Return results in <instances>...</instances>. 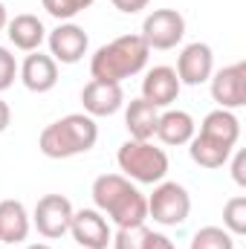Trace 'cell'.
Here are the masks:
<instances>
[{
    "label": "cell",
    "mask_w": 246,
    "mask_h": 249,
    "mask_svg": "<svg viewBox=\"0 0 246 249\" xmlns=\"http://www.w3.org/2000/svg\"><path fill=\"white\" fill-rule=\"evenodd\" d=\"M47 44H50V55H53L55 61L78 64L87 55L90 38H87V32H84L78 23L67 20V23H58V26L47 35Z\"/></svg>",
    "instance_id": "obj_10"
},
{
    "label": "cell",
    "mask_w": 246,
    "mask_h": 249,
    "mask_svg": "<svg viewBox=\"0 0 246 249\" xmlns=\"http://www.w3.org/2000/svg\"><path fill=\"white\" fill-rule=\"evenodd\" d=\"M148 44L142 41V35H119L110 44L99 47L90 58V75L96 81H113L122 84L124 78L136 75L145 70L148 64Z\"/></svg>",
    "instance_id": "obj_2"
},
{
    "label": "cell",
    "mask_w": 246,
    "mask_h": 249,
    "mask_svg": "<svg viewBox=\"0 0 246 249\" xmlns=\"http://www.w3.org/2000/svg\"><path fill=\"white\" fill-rule=\"evenodd\" d=\"M72 203L64 197V194H44L38 203H35V212H32V223L38 229V235H44L47 241H58L70 232V223H72Z\"/></svg>",
    "instance_id": "obj_7"
},
{
    "label": "cell",
    "mask_w": 246,
    "mask_h": 249,
    "mask_svg": "<svg viewBox=\"0 0 246 249\" xmlns=\"http://www.w3.org/2000/svg\"><path fill=\"white\" fill-rule=\"evenodd\" d=\"M235 157H229L232 160V177H235V183L244 188L246 186V154L244 151H232Z\"/></svg>",
    "instance_id": "obj_26"
},
{
    "label": "cell",
    "mask_w": 246,
    "mask_h": 249,
    "mask_svg": "<svg viewBox=\"0 0 246 249\" xmlns=\"http://www.w3.org/2000/svg\"><path fill=\"white\" fill-rule=\"evenodd\" d=\"M211 99L223 110H238L246 105V64H229L217 72H211Z\"/></svg>",
    "instance_id": "obj_8"
},
{
    "label": "cell",
    "mask_w": 246,
    "mask_h": 249,
    "mask_svg": "<svg viewBox=\"0 0 246 249\" xmlns=\"http://www.w3.org/2000/svg\"><path fill=\"white\" fill-rule=\"evenodd\" d=\"M177 78L180 84H188V87H197V84H206L214 72V53L209 44L203 41H194L183 47L180 58H177Z\"/></svg>",
    "instance_id": "obj_11"
},
{
    "label": "cell",
    "mask_w": 246,
    "mask_h": 249,
    "mask_svg": "<svg viewBox=\"0 0 246 249\" xmlns=\"http://www.w3.org/2000/svg\"><path fill=\"white\" fill-rule=\"evenodd\" d=\"M6 35L12 41L15 50L20 53H35L41 50V44L47 41V26L41 23V18L35 15H15L9 23H6Z\"/></svg>",
    "instance_id": "obj_15"
},
{
    "label": "cell",
    "mask_w": 246,
    "mask_h": 249,
    "mask_svg": "<svg viewBox=\"0 0 246 249\" xmlns=\"http://www.w3.org/2000/svg\"><path fill=\"white\" fill-rule=\"evenodd\" d=\"M70 235L75 238L78 249H107L113 241L110 223L99 209H81L72 212V223H70Z\"/></svg>",
    "instance_id": "obj_9"
},
{
    "label": "cell",
    "mask_w": 246,
    "mask_h": 249,
    "mask_svg": "<svg viewBox=\"0 0 246 249\" xmlns=\"http://www.w3.org/2000/svg\"><path fill=\"white\" fill-rule=\"evenodd\" d=\"M41 6L47 9V15H53L55 20H72L78 12H84V9H90L93 6V0H41Z\"/></svg>",
    "instance_id": "obj_23"
},
{
    "label": "cell",
    "mask_w": 246,
    "mask_h": 249,
    "mask_svg": "<svg viewBox=\"0 0 246 249\" xmlns=\"http://www.w3.org/2000/svg\"><path fill=\"white\" fill-rule=\"evenodd\" d=\"M116 162L127 180H136L145 186H157L168 174V154L162 148H157L154 142L127 139L116 154Z\"/></svg>",
    "instance_id": "obj_4"
},
{
    "label": "cell",
    "mask_w": 246,
    "mask_h": 249,
    "mask_svg": "<svg viewBox=\"0 0 246 249\" xmlns=\"http://www.w3.org/2000/svg\"><path fill=\"white\" fill-rule=\"evenodd\" d=\"M29 212L20 200H0V244H23L29 235Z\"/></svg>",
    "instance_id": "obj_16"
},
{
    "label": "cell",
    "mask_w": 246,
    "mask_h": 249,
    "mask_svg": "<svg viewBox=\"0 0 246 249\" xmlns=\"http://www.w3.org/2000/svg\"><path fill=\"white\" fill-rule=\"evenodd\" d=\"M15 78H18V61L6 47H0V93L9 90L15 84Z\"/></svg>",
    "instance_id": "obj_25"
},
{
    "label": "cell",
    "mask_w": 246,
    "mask_h": 249,
    "mask_svg": "<svg viewBox=\"0 0 246 249\" xmlns=\"http://www.w3.org/2000/svg\"><path fill=\"white\" fill-rule=\"evenodd\" d=\"M148 226H130V229H119L113 235V249H145V241H148Z\"/></svg>",
    "instance_id": "obj_24"
},
{
    "label": "cell",
    "mask_w": 246,
    "mask_h": 249,
    "mask_svg": "<svg viewBox=\"0 0 246 249\" xmlns=\"http://www.w3.org/2000/svg\"><path fill=\"white\" fill-rule=\"evenodd\" d=\"M188 212H191V194L180 183L162 180L148 197V217H154L159 226H180L188 220Z\"/></svg>",
    "instance_id": "obj_5"
},
{
    "label": "cell",
    "mask_w": 246,
    "mask_h": 249,
    "mask_svg": "<svg viewBox=\"0 0 246 249\" xmlns=\"http://www.w3.org/2000/svg\"><path fill=\"white\" fill-rule=\"evenodd\" d=\"M99 139V124L87 113H70L58 122L47 124L38 136V148L50 160H70L87 154Z\"/></svg>",
    "instance_id": "obj_3"
},
{
    "label": "cell",
    "mask_w": 246,
    "mask_h": 249,
    "mask_svg": "<svg viewBox=\"0 0 246 249\" xmlns=\"http://www.w3.org/2000/svg\"><path fill=\"white\" fill-rule=\"evenodd\" d=\"M200 133H206V136H211V139L226 142V145L235 148L238 139H241V122H238V116H235L232 110L217 107V110L206 113V119L200 124Z\"/></svg>",
    "instance_id": "obj_20"
},
{
    "label": "cell",
    "mask_w": 246,
    "mask_h": 249,
    "mask_svg": "<svg viewBox=\"0 0 246 249\" xmlns=\"http://www.w3.org/2000/svg\"><path fill=\"white\" fill-rule=\"evenodd\" d=\"M145 249H177L174 241L162 232H148V241H145Z\"/></svg>",
    "instance_id": "obj_27"
},
{
    "label": "cell",
    "mask_w": 246,
    "mask_h": 249,
    "mask_svg": "<svg viewBox=\"0 0 246 249\" xmlns=\"http://www.w3.org/2000/svg\"><path fill=\"white\" fill-rule=\"evenodd\" d=\"M194 133H197V124L188 110H165V113H159L154 136L165 145H188Z\"/></svg>",
    "instance_id": "obj_18"
},
{
    "label": "cell",
    "mask_w": 246,
    "mask_h": 249,
    "mask_svg": "<svg viewBox=\"0 0 246 249\" xmlns=\"http://www.w3.org/2000/svg\"><path fill=\"white\" fill-rule=\"evenodd\" d=\"M180 87L183 84H180L174 67L159 64V67H154V70L145 72V78H142V99L151 102L154 107H168V105L177 102Z\"/></svg>",
    "instance_id": "obj_14"
},
{
    "label": "cell",
    "mask_w": 246,
    "mask_h": 249,
    "mask_svg": "<svg viewBox=\"0 0 246 249\" xmlns=\"http://www.w3.org/2000/svg\"><path fill=\"white\" fill-rule=\"evenodd\" d=\"M90 194H93L96 209L105 212L119 229L145 226V220H148V197L124 174H102V177H96Z\"/></svg>",
    "instance_id": "obj_1"
},
{
    "label": "cell",
    "mask_w": 246,
    "mask_h": 249,
    "mask_svg": "<svg viewBox=\"0 0 246 249\" xmlns=\"http://www.w3.org/2000/svg\"><path fill=\"white\" fill-rule=\"evenodd\" d=\"M191 249H235V238L223 226H203L194 232Z\"/></svg>",
    "instance_id": "obj_21"
},
{
    "label": "cell",
    "mask_w": 246,
    "mask_h": 249,
    "mask_svg": "<svg viewBox=\"0 0 246 249\" xmlns=\"http://www.w3.org/2000/svg\"><path fill=\"white\" fill-rule=\"evenodd\" d=\"M18 75H20V81H23L26 90H32V93H50L58 84V61L53 55H44L41 50H35L18 67Z\"/></svg>",
    "instance_id": "obj_13"
},
{
    "label": "cell",
    "mask_w": 246,
    "mask_h": 249,
    "mask_svg": "<svg viewBox=\"0 0 246 249\" xmlns=\"http://www.w3.org/2000/svg\"><path fill=\"white\" fill-rule=\"evenodd\" d=\"M157 122H159V107H154L142 96L139 99H130V105L124 110V127H127L130 139L151 142L154 133H157Z\"/></svg>",
    "instance_id": "obj_17"
},
{
    "label": "cell",
    "mask_w": 246,
    "mask_h": 249,
    "mask_svg": "<svg viewBox=\"0 0 246 249\" xmlns=\"http://www.w3.org/2000/svg\"><path fill=\"white\" fill-rule=\"evenodd\" d=\"M110 3H113L122 15H136V12H142L151 0H110Z\"/></svg>",
    "instance_id": "obj_28"
},
{
    "label": "cell",
    "mask_w": 246,
    "mask_h": 249,
    "mask_svg": "<svg viewBox=\"0 0 246 249\" xmlns=\"http://www.w3.org/2000/svg\"><path fill=\"white\" fill-rule=\"evenodd\" d=\"M15 249H18V247H15Z\"/></svg>",
    "instance_id": "obj_32"
},
{
    "label": "cell",
    "mask_w": 246,
    "mask_h": 249,
    "mask_svg": "<svg viewBox=\"0 0 246 249\" xmlns=\"http://www.w3.org/2000/svg\"><path fill=\"white\" fill-rule=\"evenodd\" d=\"M232 151H235L232 145L217 142V139H211V136H206V133H194L191 142H188V154H191V160H194L200 168H223V165L229 162Z\"/></svg>",
    "instance_id": "obj_19"
},
{
    "label": "cell",
    "mask_w": 246,
    "mask_h": 249,
    "mask_svg": "<svg viewBox=\"0 0 246 249\" xmlns=\"http://www.w3.org/2000/svg\"><path fill=\"white\" fill-rule=\"evenodd\" d=\"M81 105H84V113L87 116H113L119 113L124 105V93L122 84H113V81H96L90 78L81 90Z\"/></svg>",
    "instance_id": "obj_12"
},
{
    "label": "cell",
    "mask_w": 246,
    "mask_h": 249,
    "mask_svg": "<svg viewBox=\"0 0 246 249\" xmlns=\"http://www.w3.org/2000/svg\"><path fill=\"white\" fill-rule=\"evenodd\" d=\"M6 23H9V15H6V6L0 3V32L6 29Z\"/></svg>",
    "instance_id": "obj_30"
},
{
    "label": "cell",
    "mask_w": 246,
    "mask_h": 249,
    "mask_svg": "<svg viewBox=\"0 0 246 249\" xmlns=\"http://www.w3.org/2000/svg\"><path fill=\"white\" fill-rule=\"evenodd\" d=\"M142 41L148 50H174L185 38V18L177 9H154L142 20Z\"/></svg>",
    "instance_id": "obj_6"
},
{
    "label": "cell",
    "mask_w": 246,
    "mask_h": 249,
    "mask_svg": "<svg viewBox=\"0 0 246 249\" xmlns=\"http://www.w3.org/2000/svg\"><path fill=\"white\" fill-rule=\"evenodd\" d=\"M23 249H53V247H47V244H32V247H23Z\"/></svg>",
    "instance_id": "obj_31"
},
{
    "label": "cell",
    "mask_w": 246,
    "mask_h": 249,
    "mask_svg": "<svg viewBox=\"0 0 246 249\" xmlns=\"http://www.w3.org/2000/svg\"><path fill=\"white\" fill-rule=\"evenodd\" d=\"M223 229H226L232 238L246 235V197L244 194L226 200V206H223Z\"/></svg>",
    "instance_id": "obj_22"
},
{
    "label": "cell",
    "mask_w": 246,
    "mask_h": 249,
    "mask_svg": "<svg viewBox=\"0 0 246 249\" xmlns=\"http://www.w3.org/2000/svg\"><path fill=\"white\" fill-rule=\"evenodd\" d=\"M9 122H12V110H9V105L0 99V133L9 127Z\"/></svg>",
    "instance_id": "obj_29"
}]
</instances>
